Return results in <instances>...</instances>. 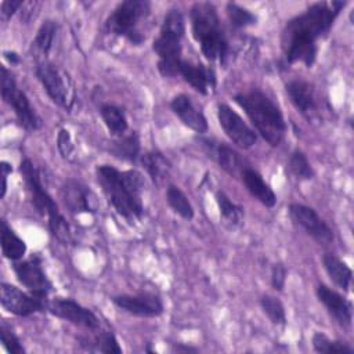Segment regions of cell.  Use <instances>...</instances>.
Listing matches in <instances>:
<instances>
[{
    "instance_id": "cell-1",
    "label": "cell",
    "mask_w": 354,
    "mask_h": 354,
    "mask_svg": "<svg viewBox=\"0 0 354 354\" xmlns=\"http://www.w3.org/2000/svg\"><path fill=\"white\" fill-rule=\"evenodd\" d=\"M346 1H318L296 15L282 29L281 48L285 62H303L313 66L318 53V40L324 39Z\"/></svg>"
},
{
    "instance_id": "cell-2",
    "label": "cell",
    "mask_w": 354,
    "mask_h": 354,
    "mask_svg": "<svg viewBox=\"0 0 354 354\" xmlns=\"http://www.w3.org/2000/svg\"><path fill=\"white\" fill-rule=\"evenodd\" d=\"M98 184L113 209L126 220H140L144 214V178L137 170H118L111 165L95 167Z\"/></svg>"
},
{
    "instance_id": "cell-3",
    "label": "cell",
    "mask_w": 354,
    "mask_h": 354,
    "mask_svg": "<svg viewBox=\"0 0 354 354\" xmlns=\"http://www.w3.org/2000/svg\"><path fill=\"white\" fill-rule=\"evenodd\" d=\"M245 111L259 134L271 145L278 147L286 133V123L278 105L263 91L250 90L234 97Z\"/></svg>"
},
{
    "instance_id": "cell-4",
    "label": "cell",
    "mask_w": 354,
    "mask_h": 354,
    "mask_svg": "<svg viewBox=\"0 0 354 354\" xmlns=\"http://www.w3.org/2000/svg\"><path fill=\"white\" fill-rule=\"evenodd\" d=\"M189 15L194 39L199 43L205 58L224 64L230 46L216 7L207 1H198L192 4Z\"/></svg>"
},
{
    "instance_id": "cell-5",
    "label": "cell",
    "mask_w": 354,
    "mask_h": 354,
    "mask_svg": "<svg viewBox=\"0 0 354 354\" xmlns=\"http://www.w3.org/2000/svg\"><path fill=\"white\" fill-rule=\"evenodd\" d=\"M21 174L24 177V181L26 184L28 192L30 195V202L33 207L40 213L46 214L48 218V228L50 232L62 243H69L72 241L71 228L66 223L65 217L58 210L57 203L51 198V195L47 192V189L43 187L40 171L37 167L32 163L30 159H24L19 165Z\"/></svg>"
},
{
    "instance_id": "cell-6",
    "label": "cell",
    "mask_w": 354,
    "mask_h": 354,
    "mask_svg": "<svg viewBox=\"0 0 354 354\" xmlns=\"http://www.w3.org/2000/svg\"><path fill=\"white\" fill-rule=\"evenodd\" d=\"M185 33V21L180 10H170L162 22L152 48L158 54V71L165 77H174L183 62L181 40Z\"/></svg>"
},
{
    "instance_id": "cell-7",
    "label": "cell",
    "mask_w": 354,
    "mask_h": 354,
    "mask_svg": "<svg viewBox=\"0 0 354 354\" xmlns=\"http://www.w3.org/2000/svg\"><path fill=\"white\" fill-rule=\"evenodd\" d=\"M151 14V3L147 0H126L116 6L112 14L105 21V30L108 33L127 39L130 43L138 46L145 40L142 33V24Z\"/></svg>"
},
{
    "instance_id": "cell-8",
    "label": "cell",
    "mask_w": 354,
    "mask_h": 354,
    "mask_svg": "<svg viewBox=\"0 0 354 354\" xmlns=\"http://www.w3.org/2000/svg\"><path fill=\"white\" fill-rule=\"evenodd\" d=\"M0 82L1 97L4 102L12 108L19 124L26 130H39L43 126L41 118L30 105L26 94L17 86L11 71H8L6 66H1Z\"/></svg>"
},
{
    "instance_id": "cell-9",
    "label": "cell",
    "mask_w": 354,
    "mask_h": 354,
    "mask_svg": "<svg viewBox=\"0 0 354 354\" xmlns=\"http://www.w3.org/2000/svg\"><path fill=\"white\" fill-rule=\"evenodd\" d=\"M36 76L47 95L58 106L69 111L75 101V91L66 72L47 59H37Z\"/></svg>"
},
{
    "instance_id": "cell-10",
    "label": "cell",
    "mask_w": 354,
    "mask_h": 354,
    "mask_svg": "<svg viewBox=\"0 0 354 354\" xmlns=\"http://www.w3.org/2000/svg\"><path fill=\"white\" fill-rule=\"evenodd\" d=\"M48 296L32 292H24L15 285L1 282L0 303L3 308L18 317H29L36 313L47 311Z\"/></svg>"
},
{
    "instance_id": "cell-11",
    "label": "cell",
    "mask_w": 354,
    "mask_h": 354,
    "mask_svg": "<svg viewBox=\"0 0 354 354\" xmlns=\"http://www.w3.org/2000/svg\"><path fill=\"white\" fill-rule=\"evenodd\" d=\"M47 311L64 321L88 330H95L100 328L98 317L90 308L82 306L73 299L55 297L48 301Z\"/></svg>"
},
{
    "instance_id": "cell-12",
    "label": "cell",
    "mask_w": 354,
    "mask_h": 354,
    "mask_svg": "<svg viewBox=\"0 0 354 354\" xmlns=\"http://www.w3.org/2000/svg\"><path fill=\"white\" fill-rule=\"evenodd\" d=\"M217 119L225 136L239 148L248 149L257 141L256 133L246 124V122L228 105L218 104Z\"/></svg>"
},
{
    "instance_id": "cell-13",
    "label": "cell",
    "mask_w": 354,
    "mask_h": 354,
    "mask_svg": "<svg viewBox=\"0 0 354 354\" xmlns=\"http://www.w3.org/2000/svg\"><path fill=\"white\" fill-rule=\"evenodd\" d=\"M289 216L295 224L300 225L318 243L329 245L333 242V231L313 207L301 203H290Z\"/></svg>"
},
{
    "instance_id": "cell-14",
    "label": "cell",
    "mask_w": 354,
    "mask_h": 354,
    "mask_svg": "<svg viewBox=\"0 0 354 354\" xmlns=\"http://www.w3.org/2000/svg\"><path fill=\"white\" fill-rule=\"evenodd\" d=\"M12 268L18 281L25 288H28L29 292L48 296V292L51 290L53 285L44 274L41 257L39 254H32L26 260L21 259L18 261H14Z\"/></svg>"
},
{
    "instance_id": "cell-15",
    "label": "cell",
    "mask_w": 354,
    "mask_h": 354,
    "mask_svg": "<svg viewBox=\"0 0 354 354\" xmlns=\"http://www.w3.org/2000/svg\"><path fill=\"white\" fill-rule=\"evenodd\" d=\"M113 304L136 317H159L163 314V301L158 295L153 293H137V295H118L112 297Z\"/></svg>"
},
{
    "instance_id": "cell-16",
    "label": "cell",
    "mask_w": 354,
    "mask_h": 354,
    "mask_svg": "<svg viewBox=\"0 0 354 354\" xmlns=\"http://www.w3.org/2000/svg\"><path fill=\"white\" fill-rule=\"evenodd\" d=\"M285 90L293 106L307 120L313 122L319 116V101L313 84L301 79H293L286 83Z\"/></svg>"
},
{
    "instance_id": "cell-17",
    "label": "cell",
    "mask_w": 354,
    "mask_h": 354,
    "mask_svg": "<svg viewBox=\"0 0 354 354\" xmlns=\"http://www.w3.org/2000/svg\"><path fill=\"white\" fill-rule=\"evenodd\" d=\"M61 198L71 213H94L98 209L95 194L76 180H66L62 184Z\"/></svg>"
},
{
    "instance_id": "cell-18",
    "label": "cell",
    "mask_w": 354,
    "mask_h": 354,
    "mask_svg": "<svg viewBox=\"0 0 354 354\" xmlns=\"http://www.w3.org/2000/svg\"><path fill=\"white\" fill-rule=\"evenodd\" d=\"M315 293L318 300L324 304L325 310L330 315V318L339 326L348 328L351 325V303L346 297H343L340 293L330 289L325 283H318L315 288Z\"/></svg>"
},
{
    "instance_id": "cell-19",
    "label": "cell",
    "mask_w": 354,
    "mask_h": 354,
    "mask_svg": "<svg viewBox=\"0 0 354 354\" xmlns=\"http://www.w3.org/2000/svg\"><path fill=\"white\" fill-rule=\"evenodd\" d=\"M171 111L178 116V119L195 133H206L207 131V120L205 115L194 105L191 98L185 94H178L170 101Z\"/></svg>"
},
{
    "instance_id": "cell-20",
    "label": "cell",
    "mask_w": 354,
    "mask_h": 354,
    "mask_svg": "<svg viewBox=\"0 0 354 354\" xmlns=\"http://www.w3.org/2000/svg\"><path fill=\"white\" fill-rule=\"evenodd\" d=\"M178 75H181L183 79L201 94H207L209 90L216 87L214 71L202 64H194L183 59Z\"/></svg>"
},
{
    "instance_id": "cell-21",
    "label": "cell",
    "mask_w": 354,
    "mask_h": 354,
    "mask_svg": "<svg viewBox=\"0 0 354 354\" xmlns=\"http://www.w3.org/2000/svg\"><path fill=\"white\" fill-rule=\"evenodd\" d=\"M241 177H242V183L245 184L246 189L254 199H257L266 207L275 206L277 195L272 191V188L264 181V178L261 177V174L259 171H256L254 169H250V167H245L241 171Z\"/></svg>"
},
{
    "instance_id": "cell-22",
    "label": "cell",
    "mask_w": 354,
    "mask_h": 354,
    "mask_svg": "<svg viewBox=\"0 0 354 354\" xmlns=\"http://www.w3.org/2000/svg\"><path fill=\"white\" fill-rule=\"evenodd\" d=\"M91 336H79V344L87 351H100L106 354H120L122 347L116 336L109 330H101L100 328L91 330Z\"/></svg>"
},
{
    "instance_id": "cell-23",
    "label": "cell",
    "mask_w": 354,
    "mask_h": 354,
    "mask_svg": "<svg viewBox=\"0 0 354 354\" xmlns=\"http://www.w3.org/2000/svg\"><path fill=\"white\" fill-rule=\"evenodd\" d=\"M322 264L332 282L340 289L348 290L353 278L351 268L333 253H325L322 256Z\"/></svg>"
},
{
    "instance_id": "cell-24",
    "label": "cell",
    "mask_w": 354,
    "mask_h": 354,
    "mask_svg": "<svg viewBox=\"0 0 354 354\" xmlns=\"http://www.w3.org/2000/svg\"><path fill=\"white\" fill-rule=\"evenodd\" d=\"M100 115L102 118L104 124L106 126L108 131L112 136L120 137V136L126 134L129 124H127V118L122 108H119L113 104H102L100 106Z\"/></svg>"
},
{
    "instance_id": "cell-25",
    "label": "cell",
    "mask_w": 354,
    "mask_h": 354,
    "mask_svg": "<svg viewBox=\"0 0 354 354\" xmlns=\"http://www.w3.org/2000/svg\"><path fill=\"white\" fill-rule=\"evenodd\" d=\"M1 252L3 256L11 261L21 260L26 253V243L21 239L7 223L1 221Z\"/></svg>"
},
{
    "instance_id": "cell-26",
    "label": "cell",
    "mask_w": 354,
    "mask_h": 354,
    "mask_svg": "<svg viewBox=\"0 0 354 354\" xmlns=\"http://www.w3.org/2000/svg\"><path fill=\"white\" fill-rule=\"evenodd\" d=\"M140 149H141L140 137L136 131L118 137L115 141L111 142V148H109V151L115 156L123 160H130V162H136L138 159Z\"/></svg>"
},
{
    "instance_id": "cell-27",
    "label": "cell",
    "mask_w": 354,
    "mask_h": 354,
    "mask_svg": "<svg viewBox=\"0 0 354 354\" xmlns=\"http://www.w3.org/2000/svg\"><path fill=\"white\" fill-rule=\"evenodd\" d=\"M141 165L156 185H160L169 176V162L160 152H145L141 155Z\"/></svg>"
},
{
    "instance_id": "cell-28",
    "label": "cell",
    "mask_w": 354,
    "mask_h": 354,
    "mask_svg": "<svg viewBox=\"0 0 354 354\" xmlns=\"http://www.w3.org/2000/svg\"><path fill=\"white\" fill-rule=\"evenodd\" d=\"M212 148H213L212 153H213L214 159L218 162L220 167L223 170H225L227 173H230L231 176H236L238 173H241L245 169L239 153L235 149H232L231 147H228L225 144H217L216 147L212 145Z\"/></svg>"
},
{
    "instance_id": "cell-29",
    "label": "cell",
    "mask_w": 354,
    "mask_h": 354,
    "mask_svg": "<svg viewBox=\"0 0 354 354\" xmlns=\"http://www.w3.org/2000/svg\"><path fill=\"white\" fill-rule=\"evenodd\" d=\"M57 29H58L57 24L51 19H47L40 25V28L36 33V37L32 43L37 55H40L39 59H46V55L51 51L53 44H54V39H55V35H57Z\"/></svg>"
},
{
    "instance_id": "cell-30",
    "label": "cell",
    "mask_w": 354,
    "mask_h": 354,
    "mask_svg": "<svg viewBox=\"0 0 354 354\" xmlns=\"http://www.w3.org/2000/svg\"><path fill=\"white\" fill-rule=\"evenodd\" d=\"M216 202L220 210L223 221L230 227H238L243 221V209L242 206L234 203L224 192L218 191L216 194Z\"/></svg>"
},
{
    "instance_id": "cell-31",
    "label": "cell",
    "mask_w": 354,
    "mask_h": 354,
    "mask_svg": "<svg viewBox=\"0 0 354 354\" xmlns=\"http://www.w3.org/2000/svg\"><path fill=\"white\" fill-rule=\"evenodd\" d=\"M166 198H167L169 206L178 216H181L185 220H191L194 217V207H192L189 199L187 198V195L178 187L170 184L166 191Z\"/></svg>"
},
{
    "instance_id": "cell-32",
    "label": "cell",
    "mask_w": 354,
    "mask_h": 354,
    "mask_svg": "<svg viewBox=\"0 0 354 354\" xmlns=\"http://www.w3.org/2000/svg\"><path fill=\"white\" fill-rule=\"evenodd\" d=\"M313 347L317 353L322 354H353V348L340 340H332L321 332L313 336Z\"/></svg>"
},
{
    "instance_id": "cell-33",
    "label": "cell",
    "mask_w": 354,
    "mask_h": 354,
    "mask_svg": "<svg viewBox=\"0 0 354 354\" xmlns=\"http://www.w3.org/2000/svg\"><path fill=\"white\" fill-rule=\"evenodd\" d=\"M260 306L264 314L274 325L283 326L286 324V314L285 307L279 299L271 295H263L260 299Z\"/></svg>"
},
{
    "instance_id": "cell-34",
    "label": "cell",
    "mask_w": 354,
    "mask_h": 354,
    "mask_svg": "<svg viewBox=\"0 0 354 354\" xmlns=\"http://www.w3.org/2000/svg\"><path fill=\"white\" fill-rule=\"evenodd\" d=\"M289 170L297 177V178H301V180H311L314 177V169L311 166V163L308 162L307 156L300 151V149H296L290 153L289 156Z\"/></svg>"
},
{
    "instance_id": "cell-35",
    "label": "cell",
    "mask_w": 354,
    "mask_h": 354,
    "mask_svg": "<svg viewBox=\"0 0 354 354\" xmlns=\"http://www.w3.org/2000/svg\"><path fill=\"white\" fill-rule=\"evenodd\" d=\"M225 10H227L228 19L234 28H238V29L246 28V26L254 25L257 21V17L254 14H252L249 10L241 7L235 3H228Z\"/></svg>"
},
{
    "instance_id": "cell-36",
    "label": "cell",
    "mask_w": 354,
    "mask_h": 354,
    "mask_svg": "<svg viewBox=\"0 0 354 354\" xmlns=\"http://www.w3.org/2000/svg\"><path fill=\"white\" fill-rule=\"evenodd\" d=\"M0 335H1V343L3 347L10 353V354H24L25 348L21 343V340L18 339V336L11 330V328H8L7 325H1L0 328Z\"/></svg>"
},
{
    "instance_id": "cell-37",
    "label": "cell",
    "mask_w": 354,
    "mask_h": 354,
    "mask_svg": "<svg viewBox=\"0 0 354 354\" xmlns=\"http://www.w3.org/2000/svg\"><path fill=\"white\" fill-rule=\"evenodd\" d=\"M57 148L61 156L66 160H72L75 156V145L72 142V137L66 129H61L57 136Z\"/></svg>"
},
{
    "instance_id": "cell-38",
    "label": "cell",
    "mask_w": 354,
    "mask_h": 354,
    "mask_svg": "<svg viewBox=\"0 0 354 354\" xmlns=\"http://www.w3.org/2000/svg\"><path fill=\"white\" fill-rule=\"evenodd\" d=\"M271 286L275 290H282L286 281V268L281 263H277L271 267Z\"/></svg>"
},
{
    "instance_id": "cell-39",
    "label": "cell",
    "mask_w": 354,
    "mask_h": 354,
    "mask_svg": "<svg viewBox=\"0 0 354 354\" xmlns=\"http://www.w3.org/2000/svg\"><path fill=\"white\" fill-rule=\"evenodd\" d=\"M22 1H14V0H6L1 3V15L3 18H10L15 11H18L22 7Z\"/></svg>"
},
{
    "instance_id": "cell-40",
    "label": "cell",
    "mask_w": 354,
    "mask_h": 354,
    "mask_svg": "<svg viewBox=\"0 0 354 354\" xmlns=\"http://www.w3.org/2000/svg\"><path fill=\"white\" fill-rule=\"evenodd\" d=\"M173 351H177V353H195L198 351L195 347H191V346H183V344H174L173 347Z\"/></svg>"
},
{
    "instance_id": "cell-41",
    "label": "cell",
    "mask_w": 354,
    "mask_h": 354,
    "mask_svg": "<svg viewBox=\"0 0 354 354\" xmlns=\"http://www.w3.org/2000/svg\"><path fill=\"white\" fill-rule=\"evenodd\" d=\"M4 57L11 62V64H18V55L15 53H11V51H6L4 53Z\"/></svg>"
}]
</instances>
